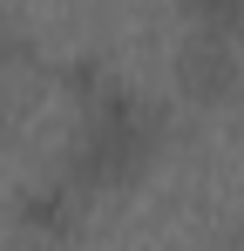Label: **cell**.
Wrapping results in <instances>:
<instances>
[{"instance_id":"1","label":"cell","mask_w":244,"mask_h":251,"mask_svg":"<svg viewBox=\"0 0 244 251\" xmlns=\"http://www.w3.org/2000/svg\"><path fill=\"white\" fill-rule=\"evenodd\" d=\"M183 75H190L197 88H217L224 75H231V48L224 41H197L190 54H183Z\"/></svg>"}]
</instances>
